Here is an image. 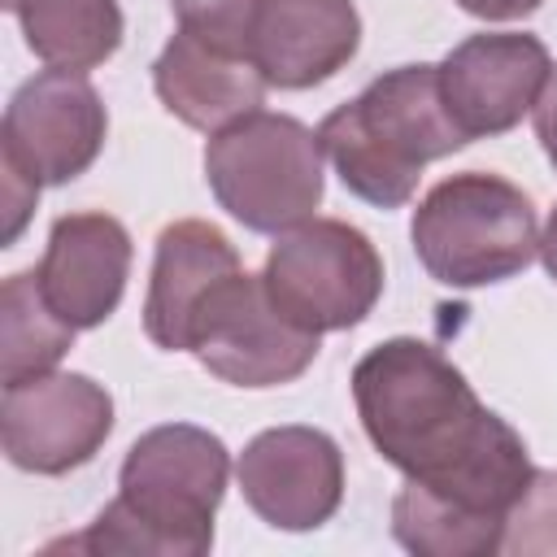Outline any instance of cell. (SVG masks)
<instances>
[{
  "label": "cell",
  "instance_id": "obj_23",
  "mask_svg": "<svg viewBox=\"0 0 557 557\" xmlns=\"http://www.w3.org/2000/svg\"><path fill=\"white\" fill-rule=\"evenodd\" d=\"M540 261H544L548 278L557 283V205L548 209V222H544V231H540Z\"/></svg>",
  "mask_w": 557,
  "mask_h": 557
},
{
  "label": "cell",
  "instance_id": "obj_12",
  "mask_svg": "<svg viewBox=\"0 0 557 557\" xmlns=\"http://www.w3.org/2000/svg\"><path fill=\"white\" fill-rule=\"evenodd\" d=\"M131 257V231L113 213H61L48 231L35 278L57 318H65L74 331H91L104 326L122 305Z\"/></svg>",
  "mask_w": 557,
  "mask_h": 557
},
{
  "label": "cell",
  "instance_id": "obj_10",
  "mask_svg": "<svg viewBox=\"0 0 557 557\" xmlns=\"http://www.w3.org/2000/svg\"><path fill=\"white\" fill-rule=\"evenodd\" d=\"M244 505L274 531H318L344 500V453L318 426H270L235 461Z\"/></svg>",
  "mask_w": 557,
  "mask_h": 557
},
{
  "label": "cell",
  "instance_id": "obj_13",
  "mask_svg": "<svg viewBox=\"0 0 557 557\" xmlns=\"http://www.w3.org/2000/svg\"><path fill=\"white\" fill-rule=\"evenodd\" d=\"M361 48V13L352 0H261L248 61L278 91H309L335 78Z\"/></svg>",
  "mask_w": 557,
  "mask_h": 557
},
{
  "label": "cell",
  "instance_id": "obj_6",
  "mask_svg": "<svg viewBox=\"0 0 557 557\" xmlns=\"http://www.w3.org/2000/svg\"><path fill=\"white\" fill-rule=\"evenodd\" d=\"M383 278L370 235L339 218H309L274 235L261 270L274 309L309 335L361 326L383 296Z\"/></svg>",
  "mask_w": 557,
  "mask_h": 557
},
{
  "label": "cell",
  "instance_id": "obj_1",
  "mask_svg": "<svg viewBox=\"0 0 557 557\" xmlns=\"http://www.w3.org/2000/svg\"><path fill=\"white\" fill-rule=\"evenodd\" d=\"M352 400L387 466L470 513L509 522L535 470L531 453L440 348L413 335L374 344L352 366Z\"/></svg>",
  "mask_w": 557,
  "mask_h": 557
},
{
  "label": "cell",
  "instance_id": "obj_22",
  "mask_svg": "<svg viewBox=\"0 0 557 557\" xmlns=\"http://www.w3.org/2000/svg\"><path fill=\"white\" fill-rule=\"evenodd\" d=\"M540 4L544 0H457V9L479 22H522V17L540 13Z\"/></svg>",
  "mask_w": 557,
  "mask_h": 557
},
{
  "label": "cell",
  "instance_id": "obj_7",
  "mask_svg": "<svg viewBox=\"0 0 557 557\" xmlns=\"http://www.w3.org/2000/svg\"><path fill=\"white\" fill-rule=\"evenodd\" d=\"M322 335L292 326L265 296L261 274H226L187 326V352L231 387H283L300 379Z\"/></svg>",
  "mask_w": 557,
  "mask_h": 557
},
{
  "label": "cell",
  "instance_id": "obj_9",
  "mask_svg": "<svg viewBox=\"0 0 557 557\" xmlns=\"http://www.w3.org/2000/svg\"><path fill=\"white\" fill-rule=\"evenodd\" d=\"M113 435V396L78 370H48L4 387L0 440L9 466L26 474H70Z\"/></svg>",
  "mask_w": 557,
  "mask_h": 557
},
{
  "label": "cell",
  "instance_id": "obj_14",
  "mask_svg": "<svg viewBox=\"0 0 557 557\" xmlns=\"http://www.w3.org/2000/svg\"><path fill=\"white\" fill-rule=\"evenodd\" d=\"M244 270L235 244L205 218H178L157 235L144 296V335L165 352H187V326L205 296Z\"/></svg>",
  "mask_w": 557,
  "mask_h": 557
},
{
  "label": "cell",
  "instance_id": "obj_18",
  "mask_svg": "<svg viewBox=\"0 0 557 557\" xmlns=\"http://www.w3.org/2000/svg\"><path fill=\"white\" fill-rule=\"evenodd\" d=\"M74 326L52 313L39 292L35 270H17L0 287V348H4V387L57 370L74 348Z\"/></svg>",
  "mask_w": 557,
  "mask_h": 557
},
{
  "label": "cell",
  "instance_id": "obj_15",
  "mask_svg": "<svg viewBox=\"0 0 557 557\" xmlns=\"http://www.w3.org/2000/svg\"><path fill=\"white\" fill-rule=\"evenodd\" d=\"M152 91L191 131H222L265 100V78L248 57L218 52L196 35L178 30L152 61Z\"/></svg>",
  "mask_w": 557,
  "mask_h": 557
},
{
  "label": "cell",
  "instance_id": "obj_16",
  "mask_svg": "<svg viewBox=\"0 0 557 557\" xmlns=\"http://www.w3.org/2000/svg\"><path fill=\"white\" fill-rule=\"evenodd\" d=\"M9 13L17 17L26 48L48 70L87 74L104 65L126 35L117 0H13Z\"/></svg>",
  "mask_w": 557,
  "mask_h": 557
},
{
  "label": "cell",
  "instance_id": "obj_8",
  "mask_svg": "<svg viewBox=\"0 0 557 557\" xmlns=\"http://www.w3.org/2000/svg\"><path fill=\"white\" fill-rule=\"evenodd\" d=\"M109 135V113L87 74L39 70L26 78L0 122V170L35 187H61L91 170Z\"/></svg>",
  "mask_w": 557,
  "mask_h": 557
},
{
  "label": "cell",
  "instance_id": "obj_21",
  "mask_svg": "<svg viewBox=\"0 0 557 557\" xmlns=\"http://www.w3.org/2000/svg\"><path fill=\"white\" fill-rule=\"evenodd\" d=\"M531 117H535V139H540L548 165L557 170V65H553V74H548V83H544Z\"/></svg>",
  "mask_w": 557,
  "mask_h": 557
},
{
  "label": "cell",
  "instance_id": "obj_5",
  "mask_svg": "<svg viewBox=\"0 0 557 557\" xmlns=\"http://www.w3.org/2000/svg\"><path fill=\"white\" fill-rule=\"evenodd\" d=\"M205 183L213 200L257 235H283L322 205V144L292 113H244L205 144Z\"/></svg>",
  "mask_w": 557,
  "mask_h": 557
},
{
  "label": "cell",
  "instance_id": "obj_17",
  "mask_svg": "<svg viewBox=\"0 0 557 557\" xmlns=\"http://www.w3.org/2000/svg\"><path fill=\"white\" fill-rule=\"evenodd\" d=\"M392 535L400 548L418 557H487L505 544V522L487 513H470L422 483L405 479L392 496Z\"/></svg>",
  "mask_w": 557,
  "mask_h": 557
},
{
  "label": "cell",
  "instance_id": "obj_24",
  "mask_svg": "<svg viewBox=\"0 0 557 557\" xmlns=\"http://www.w3.org/2000/svg\"><path fill=\"white\" fill-rule=\"evenodd\" d=\"M0 4H4V9H13V0H0Z\"/></svg>",
  "mask_w": 557,
  "mask_h": 557
},
{
  "label": "cell",
  "instance_id": "obj_3",
  "mask_svg": "<svg viewBox=\"0 0 557 557\" xmlns=\"http://www.w3.org/2000/svg\"><path fill=\"white\" fill-rule=\"evenodd\" d=\"M318 144L357 200L400 209L413 200L422 170L470 139L444 104L440 65H396L357 100L331 109L318 126Z\"/></svg>",
  "mask_w": 557,
  "mask_h": 557
},
{
  "label": "cell",
  "instance_id": "obj_19",
  "mask_svg": "<svg viewBox=\"0 0 557 557\" xmlns=\"http://www.w3.org/2000/svg\"><path fill=\"white\" fill-rule=\"evenodd\" d=\"M500 553H513V557L557 553V470H531L518 505L509 509Z\"/></svg>",
  "mask_w": 557,
  "mask_h": 557
},
{
  "label": "cell",
  "instance_id": "obj_2",
  "mask_svg": "<svg viewBox=\"0 0 557 557\" xmlns=\"http://www.w3.org/2000/svg\"><path fill=\"white\" fill-rule=\"evenodd\" d=\"M231 479L226 444L191 422L144 431L117 470V496L91 527L52 548L78 553H139V557H205L213 548V518Z\"/></svg>",
  "mask_w": 557,
  "mask_h": 557
},
{
  "label": "cell",
  "instance_id": "obj_20",
  "mask_svg": "<svg viewBox=\"0 0 557 557\" xmlns=\"http://www.w3.org/2000/svg\"><path fill=\"white\" fill-rule=\"evenodd\" d=\"M170 9L178 17V30L196 35L218 52L248 57V35L261 0H170Z\"/></svg>",
  "mask_w": 557,
  "mask_h": 557
},
{
  "label": "cell",
  "instance_id": "obj_11",
  "mask_svg": "<svg viewBox=\"0 0 557 557\" xmlns=\"http://www.w3.org/2000/svg\"><path fill=\"white\" fill-rule=\"evenodd\" d=\"M553 74L544 39L522 30H483L448 48L440 61V91L466 139L513 131L540 100Z\"/></svg>",
  "mask_w": 557,
  "mask_h": 557
},
{
  "label": "cell",
  "instance_id": "obj_4",
  "mask_svg": "<svg viewBox=\"0 0 557 557\" xmlns=\"http://www.w3.org/2000/svg\"><path fill=\"white\" fill-rule=\"evenodd\" d=\"M422 270L457 292L492 287L522 274L540 257V222L531 196L483 170L440 178L409 222Z\"/></svg>",
  "mask_w": 557,
  "mask_h": 557
}]
</instances>
